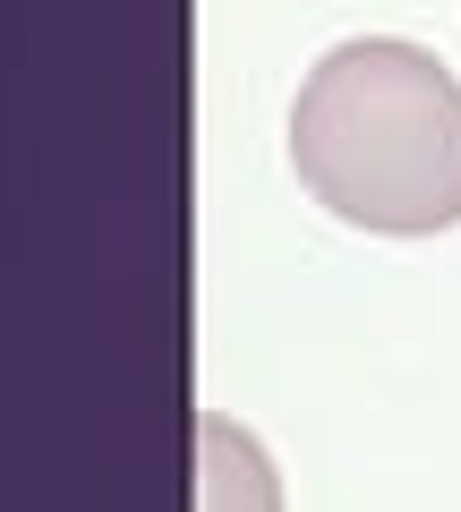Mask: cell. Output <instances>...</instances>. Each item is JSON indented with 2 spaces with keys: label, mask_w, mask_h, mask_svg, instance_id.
I'll return each mask as SVG.
<instances>
[{
  "label": "cell",
  "mask_w": 461,
  "mask_h": 512,
  "mask_svg": "<svg viewBox=\"0 0 461 512\" xmlns=\"http://www.w3.org/2000/svg\"><path fill=\"white\" fill-rule=\"evenodd\" d=\"M291 163L316 205L359 231L461 222V86L419 43H342L299 86Z\"/></svg>",
  "instance_id": "cell-1"
}]
</instances>
